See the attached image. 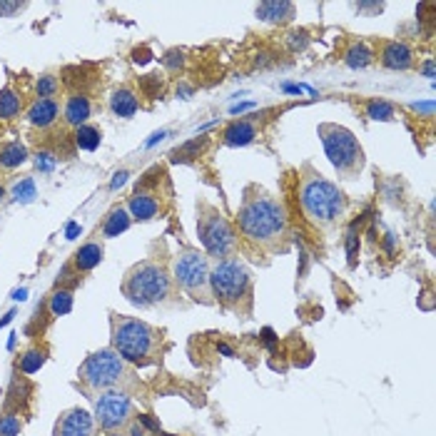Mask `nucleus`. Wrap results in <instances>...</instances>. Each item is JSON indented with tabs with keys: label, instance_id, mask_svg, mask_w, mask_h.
<instances>
[{
	"label": "nucleus",
	"instance_id": "nucleus-2",
	"mask_svg": "<svg viewBox=\"0 0 436 436\" xmlns=\"http://www.w3.org/2000/svg\"><path fill=\"white\" fill-rule=\"evenodd\" d=\"M112 349L135 367H150L158 362L160 334L148 322L135 317H112Z\"/></svg>",
	"mask_w": 436,
	"mask_h": 436
},
{
	"label": "nucleus",
	"instance_id": "nucleus-14",
	"mask_svg": "<svg viewBox=\"0 0 436 436\" xmlns=\"http://www.w3.org/2000/svg\"><path fill=\"white\" fill-rule=\"evenodd\" d=\"M58 112H60V105L53 100V98H40V100L33 102L30 110H28V120H30V125H35V127H47L55 122Z\"/></svg>",
	"mask_w": 436,
	"mask_h": 436
},
{
	"label": "nucleus",
	"instance_id": "nucleus-48",
	"mask_svg": "<svg viewBox=\"0 0 436 436\" xmlns=\"http://www.w3.org/2000/svg\"><path fill=\"white\" fill-rule=\"evenodd\" d=\"M3 195H6V189H3V184H0V200H3Z\"/></svg>",
	"mask_w": 436,
	"mask_h": 436
},
{
	"label": "nucleus",
	"instance_id": "nucleus-1",
	"mask_svg": "<svg viewBox=\"0 0 436 436\" xmlns=\"http://www.w3.org/2000/svg\"><path fill=\"white\" fill-rule=\"evenodd\" d=\"M237 222H240L242 235L254 244H262V247H274L287 235V212H284V207L272 195H267L264 189L257 187L247 189Z\"/></svg>",
	"mask_w": 436,
	"mask_h": 436
},
{
	"label": "nucleus",
	"instance_id": "nucleus-36",
	"mask_svg": "<svg viewBox=\"0 0 436 436\" xmlns=\"http://www.w3.org/2000/svg\"><path fill=\"white\" fill-rule=\"evenodd\" d=\"M35 163H37V170H45V172H50V170L55 167V160H53V155H45V153H42V155H37V160H35Z\"/></svg>",
	"mask_w": 436,
	"mask_h": 436
},
{
	"label": "nucleus",
	"instance_id": "nucleus-17",
	"mask_svg": "<svg viewBox=\"0 0 436 436\" xmlns=\"http://www.w3.org/2000/svg\"><path fill=\"white\" fill-rule=\"evenodd\" d=\"M158 212H160V202L153 195H148V192H135L130 197V215L135 220H142V222L153 220Z\"/></svg>",
	"mask_w": 436,
	"mask_h": 436
},
{
	"label": "nucleus",
	"instance_id": "nucleus-10",
	"mask_svg": "<svg viewBox=\"0 0 436 436\" xmlns=\"http://www.w3.org/2000/svg\"><path fill=\"white\" fill-rule=\"evenodd\" d=\"M132 419V399L120 389L102 391L95 401V421L107 436H117L127 429Z\"/></svg>",
	"mask_w": 436,
	"mask_h": 436
},
{
	"label": "nucleus",
	"instance_id": "nucleus-47",
	"mask_svg": "<svg viewBox=\"0 0 436 436\" xmlns=\"http://www.w3.org/2000/svg\"><path fill=\"white\" fill-rule=\"evenodd\" d=\"M13 297H16V300H25L28 292H25V289H18V292H16V295H13Z\"/></svg>",
	"mask_w": 436,
	"mask_h": 436
},
{
	"label": "nucleus",
	"instance_id": "nucleus-37",
	"mask_svg": "<svg viewBox=\"0 0 436 436\" xmlns=\"http://www.w3.org/2000/svg\"><path fill=\"white\" fill-rule=\"evenodd\" d=\"M411 110H416V112H424L426 117H431L434 115V102H414V105H411Z\"/></svg>",
	"mask_w": 436,
	"mask_h": 436
},
{
	"label": "nucleus",
	"instance_id": "nucleus-18",
	"mask_svg": "<svg viewBox=\"0 0 436 436\" xmlns=\"http://www.w3.org/2000/svg\"><path fill=\"white\" fill-rule=\"evenodd\" d=\"M90 112H93V105H90V100L85 98V95H73L68 100V105H65V120H68V125H88V117Z\"/></svg>",
	"mask_w": 436,
	"mask_h": 436
},
{
	"label": "nucleus",
	"instance_id": "nucleus-13",
	"mask_svg": "<svg viewBox=\"0 0 436 436\" xmlns=\"http://www.w3.org/2000/svg\"><path fill=\"white\" fill-rule=\"evenodd\" d=\"M257 18L264 23H289L295 18V3H287V0H274V3H259L257 6Z\"/></svg>",
	"mask_w": 436,
	"mask_h": 436
},
{
	"label": "nucleus",
	"instance_id": "nucleus-45",
	"mask_svg": "<svg viewBox=\"0 0 436 436\" xmlns=\"http://www.w3.org/2000/svg\"><path fill=\"white\" fill-rule=\"evenodd\" d=\"M165 135H167V132H165V130H163V132H155L153 140H148V148H150V145H155V142H158V140H163Z\"/></svg>",
	"mask_w": 436,
	"mask_h": 436
},
{
	"label": "nucleus",
	"instance_id": "nucleus-22",
	"mask_svg": "<svg viewBox=\"0 0 436 436\" xmlns=\"http://www.w3.org/2000/svg\"><path fill=\"white\" fill-rule=\"evenodd\" d=\"M127 227H130V212H127L125 207H115V210L107 215L105 227H102V235L105 237H120Z\"/></svg>",
	"mask_w": 436,
	"mask_h": 436
},
{
	"label": "nucleus",
	"instance_id": "nucleus-33",
	"mask_svg": "<svg viewBox=\"0 0 436 436\" xmlns=\"http://www.w3.org/2000/svg\"><path fill=\"white\" fill-rule=\"evenodd\" d=\"M289 47H292V50H302V47L307 45V33L302 30V33H292V35H289Z\"/></svg>",
	"mask_w": 436,
	"mask_h": 436
},
{
	"label": "nucleus",
	"instance_id": "nucleus-9",
	"mask_svg": "<svg viewBox=\"0 0 436 436\" xmlns=\"http://www.w3.org/2000/svg\"><path fill=\"white\" fill-rule=\"evenodd\" d=\"M175 282L187 292L192 300L210 305V262L197 249H184L175 259Z\"/></svg>",
	"mask_w": 436,
	"mask_h": 436
},
{
	"label": "nucleus",
	"instance_id": "nucleus-28",
	"mask_svg": "<svg viewBox=\"0 0 436 436\" xmlns=\"http://www.w3.org/2000/svg\"><path fill=\"white\" fill-rule=\"evenodd\" d=\"M42 364H45V352H40V349H28L20 357V372L35 374V372H40Z\"/></svg>",
	"mask_w": 436,
	"mask_h": 436
},
{
	"label": "nucleus",
	"instance_id": "nucleus-42",
	"mask_svg": "<svg viewBox=\"0 0 436 436\" xmlns=\"http://www.w3.org/2000/svg\"><path fill=\"white\" fill-rule=\"evenodd\" d=\"M424 75L426 78H434V60H426L424 63Z\"/></svg>",
	"mask_w": 436,
	"mask_h": 436
},
{
	"label": "nucleus",
	"instance_id": "nucleus-31",
	"mask_svg": "<svg viewBox=\"0 0 436 436\" xmlns=\"http://www.w3.org/2000/svg\"><path fill=\"white\" fill-rule=\"evenodd\" d=\"M58 88H60L58 78H53V75H42V78H37V85H35L40 98H53V95L58 93Z\"/></svg>",
	"mask_w": 436,
	"mask_h": 436
},
{
	"label": "nucleus",
	"instance_id": "nucleus-26",
	"mask_svg": "<svg viewBox=\"0 0 436 436\" xmlns=\"http://www.w3.org/2000/svg\"><path fill=\"white\" fill-rule=\"evenodd\" d=\"M11 197L16 202H23V205H28V202H33L37 197V189H35V182H33L30 177H23L20 182L13 184L11 189Z\"/></svg>",
	"mask_w": 436,
	"mask_h": 436
},
{
	"label": "nucleus",
	"instance_id": "nucleus-25",
	"mask_svg": "<svg viewBox=\"0 0 436 436\" xmlns=\"http://www.w3.org/2000/svg\"><path fill=\"white\" fill-rule=\"evenodd\" d=\"M367 115L372 117V120H377V122H389V120H394L396 117V110H394V105L387 102V100H369L367 102Z\"/></svg>",
	"mask_w": 436,
	"mask_h": 436
},
{
	"label": "nucleus",
	"instance_id": "nucleus-4",
	"mask_svg": "<svg viewBox=\"0 0 436 436\" xmlns=\"http://www.w3.org/2000/svg\"><path fill=\"white\" fill-rule=\"evenodd\" d=\"M170 274L158 262H140L127 272L122 292L135 307H155L170 297Z\"/></svg>",
	"mask_w": 436,
	"mask_h": 436
},
{
	"label": "nucleus",
	"instance_id": "nucleus-34",
	"mask_svg": "<svg viewBox=\"0 0 436 436\" xmlns=\"http://www.w3.org/2000/svg\"><path fill=\"white\" fill-rule=\"evenodd\" d=\"M357 249H359V237L354 235V232H349L347 235V254L352 262H354V257H357Z\"/></svg>",
	"mask_w": 436,
	"mask_h": 436
},
{
	"label": "nucleus",
	"instance_id": "nucleus-27",
	"mask_svg": "<svg viewBox=\"0 0 436 436\" xmlns=\"http://www.w3.org/2000/svg\"><path fill=\"white\" fill-rule=\"evenodd\" d=\"M70 310H73V292L58 289V292L50 297V312H53L55 317H63V314H68Z\"/></svg>",
	"mask_w": 436,
	"mask_h": 436
},
{
	"label": "nucleus",
	"instance_id": "nucleus-20",
	"mask_svg": "<svg viewBox=\"0 0 436 436\" xmlns=\"http://www.w3.org/2000/svg\"><path fill=\"white\" fill-rule=\"evenodd\" d=\"M344 63H347L352 70H364V68H369V65L374 63L372 47H369L367 42H354V45H349L347 53H344Z\"/></svg>",
	"mask_w": 436,
	"mask_h": 436
},
{
	"label": "nucleus",
	"instance_id": "nucleus-16",
	"mask_svg": "<svg viewBox=\"0 0 436 436\" xmlns=\"http://www.w3.org/2000/svg\"><path fill=\"white\" fill-rule=\"evenodd\" d=\"M110 110L115 112L117 117H132L137 110H140V100L137 95L127 88H120L110 95Z\"/></svg>",
	"mask_w": 436,
	"mask_h": 436
},
{
	"label": "nucleus",
	"instance_id": "nucleus-39",
	"mask_svg": "<svg viewBox=\"0 0 436 436\" xmlns=\"http://www.w3.org/2000/svg\"><path fill=\"white\" fill-rule=\"evenodd\" d=\"M140 424H142V426H148V429H153V431H160V424H158V421H155L150 414L140 416Z\"/></svg>",
	"mask_w": 436,
	"mask_h": 436
},
{
	"label": "nucleus",
	"instance_id": "nucleus-12",
	"mask_svg": "<svg viewBox=\"0 0 436 436\" xmlns=\"http://www.w3.org/2000/svg\"><path fill=\"white\" fill-rule=\"evenodd\" d=\"M382 65L387 70H409L414 65V53L406 42L391 40L382 50Z\"/></svg>",
	"mask_w": 436,
	"mask_h": 436
},
{
	"label": "nucleus",
	"instance_id": "nucleus-6",
	"mask_svg": "<svg viewBox=\"0 0 436 436\" xmlns=\"http://www.w3.org/2000/svg\"><path fill=\"white\" fill-rule=\"evenodd\" d=\"M210 292L225 307H237L252 295V272L237 257L217 259L210 269Z\"/></svg>",
	"mask_w": 436,
	"mask_h": 436
},
{
	"label": "nucleus",
	"instance_id": "nucleus-35",
	"mask_svg": "<svg viewBox=\"0 0 436 436\" xmlns=\"http://www.w3.org/2000/svg\"><path fill=\"white\" fill-rule=\"evenodd\" d=\"M182 63L184 60H182V53H179V50H172V53H167V58H165V65H167L170 70H177Z\"/></svg>",
	"mask_w": 436,
	"mask_h": 436
},
{
	"label": "nucleus",
	"instance_id": "nucleus-44",
	"mask_svg": "<svg viewBox=\"0 0 436 436\" xmlns=\"http://www.w3.org/2000/svg\"><path fill=\"white\" fill-rule=\"evenodd\" d=\"M130 436H145V429H142V424H132L130 426Z\"/></svg>",
	"mask_w": 436,
	"mask_h": 436
},
{
	"label": "nucleus",
	"instance_id": "nucleus-5",
	"mask_svg": "<svg viewBox=\"0 0 436 436\" xmlns=\"http://www.w3.org/2000/svg\"><path fill=\"white\" fill-rule=\"evenodd\" d=\"M319 137H322V145H324L326 158L334 165L336 172H342L347 179H352L354 175L362 172L364 150L352 130L326 122V125H319Z\"/></svg>",
	"mask_w": 436,
	"mask_h": 436
},
{
	"label": "nucleus",
	"instance_id": "nucleus-21",
	"mask_svg": "<svg viewBox=\"0 0 436 436\" xmlns=\"http://www.w3.org/2000/svg\"><path fill=\"white\" fill-rule=\"evenodd\" d=\"M25 160H28V150L23 142H8V145L0 148V165H3V167H8V170L20 167Z\"/></svg>",
	"mask_w": 436,
	"mask_h": 436
},
{
	"label": "nucleus",
	"instance_id": "nucleus-49",
	"mask_svg": "<svg viewBox=\"0 0 436 436\" xmlns=\"http://www.w3.org/2000/svg\"><path fill=\"white\" fill-rule=\"evenodd\" d=\"M167 436H170V434H167Z\"/></svg>",
	"mask_w": 436,
	"mask_h": 436
},
{
	"label": "nucleus",
	"instance_id": "nucleus-32",
	"mask_svg": "<svg viewBox=\"0 0 436 436\" xmlns=\"http://www.w3.org/2000/svg\"><path fill=\"white\" fill-rule=\"evenodd\" d=\"M20 11H25V3H8V0H0V18H13Z\"/></svg>",
	"mask_w": 436,
	"mask_h": 436
},
{
	"label": "nucleus",
	"instance_id": "nucleus-43",
	"mask_svg": "<svg viewBox=\"0 0 436 436\" xmlns=\"http://www.w3.org/2000/svg\"><path fill=\"white\" fill-rule=\"evenodd\" d=\"M78 235H80V225H75V222H73V225L68 227V240H75Z\"/></svg>",
	"mask_w": 436,
	"mask_h": 436
},
{
	"label": "nucleus",
	"instance_id": "nucleus-40",
	"mask_svg": "<svg viewBox=\"0 0 436 436\" xmlns=\"http://www.w3.org/2000/svg\"><path fill=\"white\" fill-rule=\"evenodd\" d=\"M217 354H222V357H235V349H232L230 344L220 342V344H217Z\"/></svg>",
	"mask_w": 436,
	"mask_h": 436
},
{
	"label": "nucleus",
	"instance_id": "nucleus-15",
	"mask_svg": "<svg viewBox=\"0 0 436 436\" xmlns=\"http://www.w3.org/2000/svg\"><path fill=\"white\" fill-rule=\"evenodd\" d=\"M222 137H225V145H230V148H242V145H249L257 137V127L249 120H235Z\"/></svg>",
	"mask_w": 436,
	"mask_h": 436
},
{
	"label": "nucleus",
	"instance_id": "nucleus-46",
	"mask_svg": "<svg viewBox=\"0 0 436 436\" xmlns=\"http://www.w3.org/2000/svg\"><path fill=\"white\" fill-rule=\"evenodd\" d=\"M13 317H16V312H11V314H8V317H3V319H0V326L11 324V322H13Z\"/></svg>",
	"mask_w": 436,
	"mask_h": 436
},
{
	"label": "nucleus",
	"instance_id": "nucleus-24",
	"mask_svg": "<svg viewBox=\"0 0 436 436\" xmlns=\"http://www.w3.org/2000/svg\"><path fill=\"white\" fill-rule=\"evenodd\" d=\"M20 112V98L11 88L0 90V120H13Z\"/></svg>",
	"mask_w": 436,
	"mask_h": 436
},
{
	"label": "nucleus",
	"instance_id": "nucleus-30",
	"mask_svg": "<svg viewBox=\"0 0 436 436\" xmlns=\"http://www.w3.org/2000/svg\"><path fill=\"white\" fill-rule=\"evenodd\" d=\"M207 145V137H202V140H195V142H187L184 148H179L177 153L172 155V160H192L197 158V153H202V148Z\"/></svg>",
	"mask_w": 436,
	"mask_h": 436
},
{
	"label": "nucleus",
	"instance_id": "nucleus-23",
	"mask_svg": "<svg viewBox=\"0 0 436 436\" xmlns=\"http://www.w3.org/2000/svg\"><path fill=\"white\" fill-rule=\"evenodd\" d=\"M75 142H78V148L85 150V153H95V150L100 148L102 135H100V130H98V127L80 125L78 132H75Z\"/></svg>",
	"mask_w": 436,
	"mask_h": 436
},
{
	"label": "nucleus",
	"instance_id": "nucleus-3",
	"mask_svg": "<svg viewBox=\"0 0 436 436\" xmlns=\"http://www.w3.org/2000/svg\"><path fill=\"white\" fill-rule=\"evenodd\" d=\"M300 202L302 210L307 212L314 225L329 227L334 222H339L347 212V197L334 182L319 177V175H312L302 182L300 187Z\"/></svg>",
	"mask_w": 436,
	"mask_h": 436
},
{
	"label": "nucleus",
	"instance_id": "nucleus-38",
	"mask_svg": "<svg viewBox=\"0 0 436 436\" xmlns=\"http://www.w3.org/2000/svg\"><path fill=\"white\" fill-rule=\"evenodd\" d=\"M127 177H130V172H127V170H120V172H115V177H112V182H110V189L122 187V184L127 182Z\"/></svg>",
	"mask_w": 436,
	"mask_h": 436
},
{
	"label": "nucleus",
	"instance_id": "nucleus-7",
	"mask_svg": "<svg viewBox=\"0 0 436 436\" xmlns=\"http://www.w3.org/2000/svg\"><path fill=\"white\" fill-rule=\"evenodd\" d=\"M80 382L93 391H110L117 389L127 379V362L115 349H100L90 354L78 372Z\"/></svg>",
	"mask_w": 436,
	"mask_h": 436
},
{
	"label": "nucleus",
	"instance_id": "nucleus-8",
	"mask_svg": "<svg viewBox=\"0 0 436 436\" xmlns=\"http://www.w3.org/2000/svg\"><path fill=\"white\" fill-rule=\"evenodd\" d=\"M197 235L205 252L215 259H227L237 247V237L230 222L222 217V212H217L215 207L202 205L200 217H197Z\"/></svg>",
	"mask_w": 436,
	"mask_h": 436
},
{
	"label": "nucleus",
	"instance_id": "nucleus-19",
	"mask_svg": "<svg viewBox=\"0 0 436 436\" xmlns=\"http://www.w3.org/2000/svg\"><path fill=\"white\" fill-rule=\"evenodd\" d=\"M102 254H105L102 244L88 242V244H83V247L75 252V267H78L80 272H90V269H95L102 262Z\"/></svg>",
	"mask_w": 436,
	"mask_h": 436
},
{
	"label": "nucleus",
	"instance_id": "nucleus-29",
	"mask_svg": "<svg viewBox=\"0 0 436 436\" xmlns=\"http://www.w3.org/2000/svg\"><path fill=\"white\" fill-rule=\"evenodd\" d=\"M23 424L18 416L13 414H3L0 416V436H20Z\"/></svg>",
	"mask_w": 436,
	"mask_h": 436
},
{
	"label": "nucleus",
	"instance_id": "nucleus-41",
	"mask_svg": "<svg viewBox=\"0 0 436 436\" xmlns=\"http://www.w3.org/2000/svg\"><path fill=\"white\" fill-rule=\"evenodd\" d=\"M262 336H264V344H267V347H274V342H277V336H274V331L269 329H262Z\"/></svg>",
	"mask_w": 436,
	"mask_h": 436
},
{
	"label": "nucleus",
	"instance_id": "nucleus-11",
	"mask_svg": "<svg viewBox=\"0 0 436 436\" xmlns=\"http://www.w3.org/2000/svg\"><path fill=\"white\" fill-rule=\"evenodd\" d=\"M93 434H95V416L90 411L80 409V406L60 414L53 431V436H93Z\"/></svg>",
	"mask_w": 436,
	"mask_h": 436
}]
</instances>
